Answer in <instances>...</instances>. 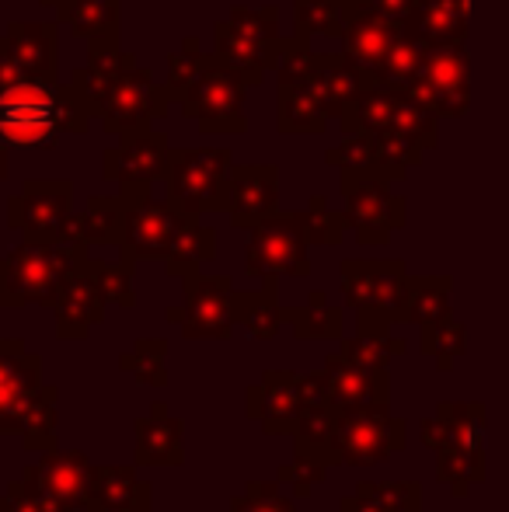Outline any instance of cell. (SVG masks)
<instances>
[{"label": "cell", "instance_id": "6da1fadb", "mask_svg": "<svg viewBox=\"0 0 509 512\" xmlns=\"http://www.w3.org/2000/svg\"><path fill=\"white\" fill-rule=\"evenodd\" d=\"M168 95L182 105L185 119L196 122L203 133H245L248 122L241 115L252 77L234 70L217 53L206 56L199 42L185 39L178 53L168 56Z\"/></svg>", "mask_w": 509, "mask_h": 512}, {"label": "cell", "instance_id": "7a4b0ae2", "mask_svg": "<svg viewBox=\"0 0 509 512\" xmlns=\"http://www.w3.org/2000/svg\"><path fill=\"white\" fill-rule=\"evenodd\" d=\"M91 115V98L77 84L32 77L0 91V143L18 150H49L60 136L88 133Z\"/></svg>", "mask_w": 509, "mask_h": 512}, {"label": "cell", "instance_id": "3957f363", "mask_svg": "<svg viewBox=\"0 0 509 512\" xmlns=\"http://www.w3.org/2000/svg\"><path fill=\"white\" fill-rule=\"evenodd\" d=\"M70 84H77L91 98V108L109 136L143 133L171 105L168 88H161L150 67H143L133 53H123L116 67L105 74H91L88 67H77L70 74Z\"/></svg>", "mask_w": 509, "mask_h": 512}, {"label": "cell", "instance_id": "277c9868", "mask_svg": "<svg viewBox=\"0 0 509 512\" xmlns=\"http://www.w3.org/2000/svg\"><path fill=\"white\" fill-rule=\"evenodd\" d=\"M88 258V248H74L63 241H21L11 255H4V293L0 307H53L67 279Z\"/></svg>", "mask_w": 509, "mask_h": 512}, {"label": "cell", "instance_id": "5b68a950", "mask_svg": "<svg viewBox=\"0 0 509 512\" xmlns=\"http://www.w3.org/2000/svg\"><path fill=\"white\" fill-rule=\"evenodd\" d=\"M234 168L231 147H171L164 168V192L168 203L185 216L224 213L227 178Z\"/></svg>", "mask_w": 509, "mask_h": 512}, {"label": "cell", "instance_id": "8992f818", "mask_svg": "<svg viewBox=\"0 0 509 512\" xmlns=\"http://www.w3.org/2000/svg\"><path fill=\"white\" fill-rule=\"evenodd\" d=\"M279 46V7H231L227 18L213 25V53L252 77L255 88L269 70H276Z\"/></svg>", "mask_w": 509, "mask_h": 512}, {"label": "cell", "instance_id": "52a82bcc", "mask_svg": "<svg viewBox=\"0 0 509 512\" xmlns=\"http://www.w3.org/2000/svg\"><path fill=\"white\" fill-rule=\"evenodd\" d=\"M335 411V408H332ZM408 422L391 411V401H370L353 411H335L332 453L342 467H377L391 453H405Z\"/></svg>", "mask_w": 509, "mask_h": 512}, {"label": "cell", "instance_id": "ba28073f", "mask_svg": "<svg viewBox=\"0 0 509 512\" xmlns=\"http://www.w3.org/2000/svg\"><path fill=\"white\" fill-rule=\"evenodd\" d=\"M342 199H346V223L353 227V237L370 248H381L391 241L394 230L408 223V203L405 196H394L391 178L377 171L342 168Z\"/></svg>", "mask_w": 509, "mask_h": 512}, {"label": "cell", "instance_id": "9c48e42d", "mask_svg": "<svg viewBox=\"0 0 509 512\" xmlns=\"http://www.w3.org/2000/svg\"><path fill=\"white\" fill-rule=\"evenodd\" d=\"M123 237H119V255L126 262H168L178 248L185 227L196 216L178 213L168 199H154L150 192H123Z\"/></svg>", "mask_w": 509, "mask_h": 512}, {"label": "cell", "instance_id": "30bf717a", "mask_svg": "<svg viewBox=\"0 0 509 512\" xmlns=\"http://www.w3.org/2000/svg\"><path fill=\"white\" fill-rule=\"evenodd\" d=\"M245 276L252 279H307L311 276V244L300 227L297 209H276L252 227L245 248Z\"/></svg>", "mask_w": 509, "mask_h": 512}, {"label": "cell", "instance_id": "8fae6325", "mask_svg": "<svg viewBox=\"0 0 509 512\" xmlns=\"http://www.w3.org/2000/svg\"><path fill=\"white\" fill-rule=\"evenodd\" d=\"M182 279V307H168L164 317L178 324L185 342H227L234 335V279L231 276H206L192 269Z\"/></svg>", "mask_w": 509, "mask_h": 512}, {"label": "cell", "instance_id": "7c38bea8", "mask_svg": "<svg viewBox=\"0 0 509 512\" xmlns=\"http://www.w3.org/2000/svg\"><path fill=\"white\" fill-rule=\"evenodd\" d=\"M339 283L349 310H384L394 324L405 314L412 290V276L401 258H342Z\"/></svg>", "mask_w": 509, "mask_h": 512}, {"label": "cell", "instance_id": "4fadbf2b", "mask_svg": "<svg viewBox=\"0 0 509 512\" xmlns=\"http://www.w3.org/2000/svg\"><path fill=\"white\" fill-rule=\"evenodd\" d=\"M74 220V182L70 178H28L18 196L7 199V227L25 241H63Z\"/></svg>", "mask_w": 509, "mask_h": 512}, {"label": "cell", "instance_id": "5bb4252c", "mask_svg": "<svg viewBox=\"0 0 509 512\" xmlns=\"http://www.w3.org/2000/svg\"><path fill=\"white\" fill-rule=\"evenodd\" d=\"M408 95L433 108L440 119H464L471 108V60L464 42L457 46L426 49Z\"/></svg>", "mask_w": 509, "mask_h": 512}, {"label": "cell", "instance_id": "9a60e30c", "mask_svg": "<svg viewBox=\"0 0 509 512\" xmlns=\"http://www.w3.org/2000/svg\"><path fill=\"white\" fill-rule=\"evenodd\" d=\"M60 21H11L0 35V91L32 77H56Z\"/></svg>", "mask_w": 509, "mask_h": 512}, {"label": "cell", "instance_id": "2e32d148", "mask_svg": "<svg viewBox=\"0 0 509 512\" xmlns=\"http://www.w3.org/2000/svg\"><path fill=\"white\" fill-rule=\"evenodd\" d=\"M171 157V140L157 129L119 136L116 147L102 154V178L123 192H150L164 178Z\"/></svg>", "mask_w": 509, "mask_h": 512}, {"label": "cell", "instance_id": "e0dca14e", "mask_svg": "<svg viewBox=\"0 0 509 512\" xmlns=\"http://www.w3.org/2000/svg\"><path fill=\"white\" fill-rule=\"evenodd\" d=\"M321 63H325V53H318V63L307 74L279 77V91H276L279 133L321 136L328 129V122H332V102H328Z\"/></svg>", "mask_w": 509, "mask_h": 512}, {"label": "cell", "instance_id": "ac0fdd59", "mask_svg": "<svg viewBox=\"0 0 509 512\" xmlns=\"http://www.w3.org/2000/svg\"><path fill=\"white\" fill-rule=\"evenodd\" d=\"M279 209L276 164H234L224 192V213L234 230H252Z\"/></svg>", "mask_w": 509, "mask_h": 512}, {"label": "cell", "instance_id": "d6986e66", "mask_svg": "<svg viewBox=\"0 0 509 512\" xmlns=\"http://www.w3.org/2000/svg\"><path fill=\"white\" fill-rule=\"evenodd\" d=\"M42 384V356L28 352L25 338H0V436L18 432L21 411Z\"/></svg>", "mask_w": 509, "mask_h": 512}, {"label": "cell", "instance_id": "ffe728a7", "mask_svg": "<svg viewBox=\"0 0 509 512\" xmlns=\"http://www.w3.org/2000/svg\"><path fill=\"white\" fill-rule=\"evenodd\" d=\"M293 370H262L245 391V415L262 425L265 436H290L300 418V391Z\"/></svg>", "mask_w": 509, "mask_h": 512}, {"label": "cell", "instance_id": "44dd1931", "mask_svg": "<svg viewBox=\"0 0 509 512\" xmlns=\"http://www.w3.org/2000/svg\"><path fill=\"white\" fill-rule=\"evenodd\" d=\"M105 297L102 286L95 279V269H91V255L84 258V265L67 279L63 293L56 297V304L49 307L56 317V338L63 342H81V338L91 335L95 324L105 321Z\"/></svg>", "mask_w": 509, "mask_h": 512}, {"label": "cell", "instance_id": "7402d4cb", "mask_svg": "<svg viewBox=\"0 0 509 512\" xmlns=\"http://www.w3.org/2000/svg\"><path fill=\"white\" fill-rule=\"evenodd\" d=\"M21 478L35 481L46 492H53L60 502H67L70 509L84 512L91 492V478H95V464L84 450H46L35 464H28L21 471Z\"/></svg>", "mask_w": 509, "mask_h": 512}, {"label": "cell", "instance_id": "603a6c76", "mask_svg": "<svg viewBox=\"0 0 509 512\" xmlns=\"http://www.w3.org/2000/svg\"><path fill=\"white\" fill-rule=\"evenodd\" d=\"M133 464L136 467H182L185 464V422L171 415L164 401H154L147 415L133 418Z\"/></svg>", "mask_w": 509, "mask_h": 512}, {"label": "cell", "instance_id": "cb8c5ba5", "mask_svg": "<svg viewBox=\"0 0 509 512\" xmlns=\"http://www.w3.org/2000/svg\"><path fill=\"white\" fill-rule=\"evenodd\" d=\"M401 35V21H387L374 11H363L360 4L346 0V21H342V53L360 63L370 77L384 63L387 49Z\"/></svg>", "mask_w": 509, "mask_h": 512}, {"label": "cell", "instance_id": "d4e9b609", "mask_svg": "<svg viewBox=\"0 0 509 512\" xmlns=\"http://www.w3.org/2000/svg\"><path fill=\"white\" fill-rule=\"evenodd\" d=\"M468 21L471 14L457 11L450 0H415V11L401 21V28L422 49H440L468 39Z\"/></svg>", "mask_w": 509, "mask_h": 512}, {"label": "cell", "instance_id": "484cf974", "mask_svg": "<svg viewBox=\"0 0 509 512\" xmlns=\"http://www.w3.org/2000/svg\"><path fill=\"white\" fill-rule=\"evenodd\" d=\"M328 373V405L335 411H353L370 401H391V377H370V373L356 370L353 363L332 352L325 356Z\"/></svg>", "mask_w": 509, "mask_h": 512}, {"label": "cell", "instance_id": "4316f807", "mask_svg": "<svg viewBox=\"0 0 509 512\" xmlns=\"http://www.w3.org/2000/svg\"><path fill=\"white\" fill-rule=\"evenodd\" d=\"M123 196H91L81 213H74L63 244L74 248H102V244H116L123 237Z\"/></svg>", "mask_w": 509, "mask_h": 512}, {"label": "cell", "instance_id": "83f0119b", "mask_svg": "<svg viewBox=\"0 0 509 512\" xmlns=\"http://www.w3.org/2000/svg\"><path fill=\"white\" fill-rule=\"evenodd\" d=\"M154 488L150 481L140 478L136 467H98L95 464V478H91V492H88V506L84 512H112V509H126L133 502H150L154 499Z\"/></svg>", "mask_w": 509, "mask_h": 512}, {"label": "cell", "instance_id": "f1b7e54d", "mask_svg": "<svg viewBox=\"0 0 509 512\" xmlns=\"http://www.w3.org/2000/svg\"><path fill=\"white\" fill-rule=\"evenodd\" d=\"M276 283L279 279H262V290H234L231 297L234 324H245L248 335L258 338V342H272L286 321V307L276 300Z\"/></svg>", "mask_w": 509, "mask_h": 512}, {"label": "cell", "instance_id": "f546056e", "mask_svg": "<svg viewBox=\"0 0 509 512\" xmlns=\"http://www.w3.org/2000/svg\"><path fill=\"white\" fill-rule=\"evenodd\" d=\"M283 317L297 342H342L346 338V314L342 307L328 304V293L321 290H314L304 307H286Z\"/></svg>", "mask_w": 509, "mask_h": 512}, {"label": "cell", "instance_id": "4dcf8cb0", "mask_svg": "<svg viewBox=\"0 0 509 512\" xmlns=\"http://www.w3.org/2000/svg\"><path fill=\"white\" fill-rule=\"evenodd\" d=\"M56 14L74 39L88 42L119 35V25H123V4L119 0H60Z\"/></svg>", "mask_w": 509, "mask_h": 512}, {"label": "cell", "instance_id": "1f68e13d", "mask_svg": "<svg viewBox=\"0 0 509 512\" xmlns=\"http://www.w3.org/2000/svg\"><path fill=\"white\" fill-rule=\"evenodd\" d=\"M489 467H485V450L475 446H443L436 450V481L450 488V495L468 499L478 485H485Z\"/></svg>", "mask_w": 509, "mask_h": 512}, {"label": "cell", "instance_id": "d6a6232c", "mask_svg": "<svg viewBox=\"0 0 509 512\" xmlns=\"http://www.w3.org/2000/svg\"><path fill=\"white\" fill-rule=\"evenodd\" d=\"M450 293H454V276H412V290H408V304L401 321L415 324L419 331L443 321L447 314H454Z\"/></svg>", "mask_w": 509, "mask_h": 512}, {"label": "cell", "instance_id": "836d02e7", "mask_svg": "<svg viewBox=\"0 0 509 512\" xmlns=\"http://www.w3.org/2000/svg\"><path fill=\"white\" fill-rule=\"evenodd\" d=\"M408 342L394 335H346L339 342V356L370 377H391V359L405 356Z\"/></svg>", "mask_w": 509, "mask_h": 512}, {"label": "cell", "instance_id": "e575fe53", "mask_svg": "<svg viewBox=\"0 0 509 512\" xmlns=\"http://www.w3.org/2000/svg\"><path fill=\"white\" fill-rule=\"evenodd\" d=\"M56 398H60L56 387L42 384L39 391L28 398L25 411H21L18 436L28 453H46L56 446Z\"/></svg>", "mask_w": 509, "mask_h": 512}, {"label": "cell", "instance_id": "d590c367", "mask_svg": "<svg viewBox=\"0 0 509 512\" xmlns=\"http://www.w3.org/2000/svg\"><path fill=\"white\" fill-rule=\"evenodd\" d=\"M332 432H335V411L325 408H307L300 411L297 425H293V457H311L321 464H335L332 453Z\"/></svg>", "mask_w": 509, "mask_h": 512}, {"label": "cell", "instance_id": "8d00e7d4", "mask_svg": "<svg viewBox=\"0 0 509 512\" xmlns=\"http://www.w3.org/2000/svg\"><path fill=\"white\" fill-rule=\"evenodd\" d=\"M164 356H168V338H136L133 349L119 356V370L126 377H133L140 387H168V366H164Z\"/></svg>", "mask_w": 509, "mask_h": 512}, {"label": "cell", "instance_id": "74e56055", "mask_svg": "<svg viewBox=\"0 0 509 512\" xmlns=\"http://www.w3.org/2000/svg\"><path fill=\"white\" fill-rule=\"evenodd\" d=\"M464 349H468V331H464V324L454 314H447L443 321L419 331V352L433 359L440 373L454 370V363L464 356Z\"/></svg>", "mask_w": 509, "mask_h": 512}, {"label": "cell", "instance_id": "f35d334b", "mask_svg": "<svg viewBox=\"0 0 509 512\" xmlns=\"http://www.w3.org/2000/svg\"><path fill=\"white\" fill-rule=\"evenodd\" d=\"M436 415L447 425V446H475V450H485L482 401H440Z\"/></svg>", "mask_w": 509, "mask_h": 512}, {"label": "cell", "instance_id": "ab89813d", "mask_svg": "<svg viewBox=\"0 0 509 512\" xmlns=\"http://www.w3.org/2000/svg\"><path fill=\"white\" fill-rule=\"evenodd\" d=\"M342 21H346V0H293V35L311 39H342Z\"/></svg>", "mask_w": 509, "mask_h": 512}, {"label": "cell", "instance_id": "60d3db41", "mask_svg": "<svg viewBox=\"0 0 509 512\" xmlns=\"http://www.w3.org/2000/svg\"><path fill=\"white\" fill-rule=\"evenodd\" d=\"M422 56H426V49H422L419 42H415L412 35H408L405 28H401V35L394 39V46L387 49L384 63L377 67L374 84L408 91V84L415 81V74H419V67H422Z\"/></svg>", "mask_w": 509, "mask_h": 512}, {"label": "cell", "instance_id": "b9f144b4", "mask_svg": "<svg viewBox=\"0 0 509 512\" xmlns=\"http://www.w3.org/2000/svg\"><path fill=\"white\" fill-rule=\"evenodd\" d=\"M213 258H217V230L203 227L199 220H189L182 241H178V248L171 251V258L164 265H168V276H185V272L199 269V265L213 262Z\"/></svg>", "mask_w": 509, "mask_h": 512}, {"label": "cell", "instance_id": "7bdbcfd3", "mask_svg": "<svg viewBox=\"0 0 509 512\" xmlns=\"http://www.w3.org/2000/svg\"><path fill=\"white\" fill-rule=\"evenodd\" d=\"M297 216H300V227H304L307 244L335 248V244H342V237H346V227H349L346 213L328 206L325 196H311V203L304 209H297Z\"/></svg>", "mask_w": 509, "mask_h": 512}, {"label": "cell", "instance_id": "ee69618b", "mask_svg": "<svg viewBox=\"0 0 509 512\" xmlns=\"http://www.w3.org/2000/svg\"><path fill=\"white\" fill-rule=\"evenodd\" d=\"M356 495L374 502L381 512H419L422 509L419 481H360Z\"/></svg>", "mask_w": 509, "mask_h": 512}, {"label": "cell", "instance_id": "f6af8a7d", "mask_svg": "<svg viewBox=\"0 0 509 512\" xmlns=\"http://www.w3.org/2000/svg\"><path fill=\"white\" fill-rule=\"evenodd\" d=\"M91 269H95V279L102 286L105 304H116L123 310L136 307V293H133V262H126L119 255V262H102V258H91Z\"/></svg>", "mask_w": 509, "mask_h": 512}, {"label": "cell", "instance_id": "bcb514c9", "mask_svg": "<svg viewBox=\"0 0 509 512\" xmlns=\"http://www.w3.org/2000/svg\"><path fill=\"white\" fill-rule=\"evenodd\" d=\"M227 512H300L283 492V481H248L245 492L227 502Z\"/></svg>", "mask_w": 509, "mask_h": 512}, {"label": "cell", "instance_id": "7dc6e473", "mask_svg": "<svg viewBox=\"0 0 509 512\" xmlns=\"http://www.w3.org/2000/svg\"><path fill=\"white\" fill-rule=\"evenodd\" d=\"M328 474H332V464H321V460H311V457H293L290 464H279L276 481L290 485L297 499H307L314 485H325Z\"/></svg>", "mask_w": 509, "mask_h": 512}, {"label": "cell", "instance_id": "c3c4849f", "mask_svg": "<svg viewBox=\"0 0 509 512\" xmlns=\"http://www.w3.org/2000/svg\"><path fill=\"white\" fill-rule=\"evenodd\" d=\"M325 161L328 164H339V171L342 168L377 171V164H374V143H370L367 133H349V136H342V143H339V147L328 150Z\"/></svg>", "mask_w": 509, "mask_h": 512}, {"label": "cell", "instance_id": "681fc988", "mask_svg": "<svg viewBox=\"0 0 509 512\" xmlns=\"http://www.w3.org/2000/svg\"><path fill=\"white\" fill-rule=\"evenodd\" d=\"M297 391H300V411L325 408L328 405V373H325V366H321V370H311V373H300Z\"/></svg>", "mask_w": 509, "mask_h": 512}, {"label": "cell", "instance_id": "f907efd6", "mask_svg": "<svg viewBox=\"0 0 509 512\" xmlns=\"http://www.w3.org/2000/svg\"><path fill=\"white\" fill-rule=\"evenodd\" d=\"M0 512H46V509H42V502L28 492L25 481L14 478L11 485L0 492Z\"/></svg>", "mask_w": 509, "mask_h": 512}, {"label": "cell", "instance_id": "816d5d0a", "mask_svg": "<svg viewBox=\"0 0 509 512\" xmlns=\"http://www.w3.org/2000/svg\"><path fill=\"white\" fill-rule=\"evenodd\" d=\"M363 11H374L387 21H405L415 11V0H353Z\"/></svg>", "mask_w": 509, "mask_h": 512}, {"label": "cell", "instance_id": "f5cc1de1", "mask_svg": "<svg viewBox=\"0 0 509 512\" xmlns=\"http://www.w3.org/2000/svg\"><path fill=\"white\" fill-rule=\"evenodd\" d=\"M419 439H422V446L426 450H443L447 446V425H443V418L440 415H429V418H422L419 422Z\"/></svg>", "mask_w": 509, "mask_h": 512}, {"label": "cell", "instance_id": "db71d44e", "mask_svg": "<svg viewBox=\"0 0 509 512\" xmlns=\"http://www.w3.org/2000/svg\"><path fill=\"white\" fill-rule=\"evenodd\" d=\"M335 512H381V509H377L374 502L360 499V495L353 492V495H346V499L339 502V509H335Z\"/></svg>", "mask_w": 509, "mask_h": 512}, {"label": "cell", "instance_id": "11a10c76", "mask_svg": "<svg viewBox=\"0 0 509 512\" xmlns=\"http://www.w3.org/2000/svg\"><path fill=\"white\" fill-rule=\"evenodd\" d=\"M7 150H11V147H4V143H0V182H7V178H11V157H7Z\"/></svg>", "mask_w": 509, "mask_h": 512}, {"label": "cell", "instance_id": "9f6ffc18", "mask_svg": "<svg viewBox=\"0 0 509 512\" xmlns=\"http://www.w3.org/2000/svg\"><path fill=\"white\" fill-rule=\"evenodd\" d=\"M112 512H154V506H150V502H133V506H126V509H112Z\"/></svg>", "mask_w": 509, "mask_h": 512}, {"label": "cell", "instance_id": "6f0895ef", "mask_svg": "<svg viewBox=\"0 0 509 512\" xmlns=\"http://www.w3.org/2000/svg\"><path fill=\"white\" fill-rule=\"evenodd\" d=\"M450 4H454V7H457V11L471 14V0H450Z\"/></svg>", "mask_w": 509, "mask_h": 512}, {"label": "cell", "instance_id": "680465c9", "mask_svg": "<svg viewBox=\"0 0 509 512\" xmlns=\"http://www.w3.org/2000/svg\"><path fill=\"white\" fill-rule=\"evenodd\" d=\"M42 4H46V7H56V4H60V0H42Z\"/></svg>", "mask_w": 509, "mask_h": 512}]
</instances>
